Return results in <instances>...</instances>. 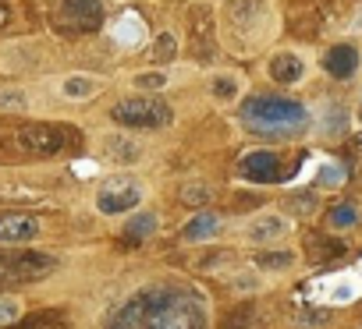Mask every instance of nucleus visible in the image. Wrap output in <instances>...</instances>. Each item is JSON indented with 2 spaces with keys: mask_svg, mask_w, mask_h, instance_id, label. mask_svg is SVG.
<instances>
[{
  "mask_svg": "<svg viewBox=\"0 0 362 329\" xmlns=\"http://www.w3.org/2000/svg\"><path fill=\"white\" fill-rule=\"evenodd\" d=\"M103 145H107V156L114 163H139L142 159V145L135 138H128V135H111Z\"/></svg>",
  "mask_w": 362,
  "mask_h": 329,
  "instance_id": "obj_19",
  "label": "nucleus"
},
{
  "mask_svg": "<svg viewBox=\"0 0 362 329\" xmlns=\"http://www.w3.org/2000/svg\"><path fill=\"white\" fill-rule=\"evenodd\" d=\"M57 269V258L46 251H0V287L36 284Z\"/></svg>",
  "mask_w": 362,
  "mask_h": 329,
  "instance_id": "obj_4",
  "label": "nucleus"
},
{
  "mask_svg": "<svg viewBox=\"0 0 362 329\" xmlns=\"http://www.w3.org/2000/svg\"><path fill=\"white\" fill-rule=\"evenodd\" d=\"M228 258H231V251H221V248H217V251H206V255L199 258V269H217V265H224Z\"/></svg>",
  "mask_w": 362,
  "mask_h": 329,
  "instance_id": "obj_31",
  "label": "nucleus"
},
{
  "mask_svg": "<svg viewBox=\"0 0 362 329\" xmlns=\"http://www.w3.org/2000/svg\"><path fill=\"white\" fill-rule=\"evenodd\" d=\"M323 181L334 184V181H337V167H327V170H323Z\"/></svg>",
  "mask_w": 362,
  "mask_h": 329,
  "instance_id": "obj_32",
  "label": "nucleus"
},
{
  "mask_svg": "<svg viewBox=\"0 0 362 329\" xmlns=\"http://www.w3.org/2000/svg\"><path fill=\"white\" fill-rule=\"evenodd\" d=\"M217 234H221V216H214V212H199V216H192L188 224L181 227V241H185V244L214 241Z\"/></svg>",
  "mask_w": 362,
  "mask_h": 329,
  "instance_id": "obj_15",
  "label": "nucleus"
},
{
  "mask_svg": "<svg viewBox=\"0 0 362 329\" xmlns=\"http://www.w3.org/2000/svg\"><path fill=\"white\" fill-rule=\"evenodd\" d=\"M210 326V305L195 287L185 284H153L125 298L107 329H206Z\"/></svg>",
  "mask_w": 362,
  "mask_h": 329,
  "instance_id": "obj_1",
  "label": "nucleus"
},
{
  "mask_svg": "<svg viewBox=\"0 0 362 329\" xmlns=\"http://www.w3.org/2000/svg\"><path fill=\"white\" fill-rule=\"evenodd\" d=\"M302 248H305V258L313 265H323V262H334V258L344 255V241H337V237H330L323 231H309Z\"/></svg>",
  "mask_w": 362,
  "mask_h": 329,
  "instance_id": "obj_12",
  "label": "nucleus"
},
{
  "mask_svg": "<svg viewBox=\"0 0 362 329\" xmlns=\"http://www.w3.org/2000/svg\"><path fill=\"white\" fill-rule=\"evenodd\" d=\"M210 198H214V191H210V184H206V181H188L181 188V202L192 205V209H206V205H210Z\"/></svg>",
  "mask_w": 362,
  "mask_h": 329,
  "instance_id": "obj_22",
  "label": "nucleus"
},
{
  "mask_svg": "<svg viewBox=\"0 0 362 329\" xmlns=\"http://www.w3.org/2000/svg\"><path fill=\"white\" fill-rule=\"evenodd\" d=\"M135 85H139V89H164V85H167V75H164V71H146V75L135 78Z\"/></svg>",
  "mask_w": 362,
  "mask_h": 329,
  "instance_id": "obj_30",
  "label": "nucleus"
},
{
  "mask_svg": "<svg viewBox=\"0 0 362 329\" xmlns=\"http://www.w3.org/2000/svg\"><path fill=\"white\" fill-rule=\"evenodd\" d=\"M171 117H174V110L160 96H128V99H118L111 106V121L121 124V128H132V131L167 128Z\"/></svg>",
  "mask_w": 362,
  "mask_h": 329,
  "instance_id": "obj_3",
  "label": "nucleus"
},
{
  "mask_svg": "<svg viewBox=\"0 0 362 329\" xmlns=\"http://www.w3.org/2000/svg\"><path fill=\"white\" fill-rule=\"evenodd\" d=\"M68 142H71V131L57 124H18L15 128V145L29 156H57Z\"/></svg>",
  "mask_w": 362,
  "mask_h": 329,
  "instance_id": "obj_6",
  "label": "nucleus"
},
{
  "mask_svg": "<svg viewBox=\"0 0 362 329\" xmlns=\"http://www.w3.org/2000/svg\"><path fill=\"white\" fill-rule=\"evenodd\" d=\"M157 227H160V216L153 212V209H142V212H135L128 224H125L121 241H125V244H142V241H149L153 234H157Z\"/></svg>",
  "mask_w": 362,
  "mask_h": 329,
  "instance_id": "obj_14",
  "label": "nucleus"
},
{
  "mask_svg": "<svg viewBox=\"0 0 362 329\" xmlns=\"http://www.w3.org/2000/svg\"><path fill=\"white\" fill-rule=\"evenodd\" d=\"M39 234H43L39 219L29 216V212H4V216H0V244L18 248V244L36 241Z\"/></svg>",
  "mask_w": 362,
  "mask_h": 329,
  "instance_id": "obj_8",
  "label": "nucleus"
},
{
  "mask_svg": "<svg viewBox=\"0 0 362 329\" xmlns=\"http://www.w3.org/2000/svg\"><path fill=\"white\" fill-rule=\"evenodd\" d=\"M4 329H68V315L64 312H36V315L18 319Z\"/></svg>",
  "mask_w": 362,
  "mask_h": 329,
  "instance_id": "obj_20",
  "label": "nucleus"
},
{
  "mask_svg": "<svg viewBox=\"0 0 362 329\" xmlns=\"http://www.w3.org/2000/svg\"><path fill=\"white\" fill-rule=\"evenodd\" d=\"M22 106H29L22 89H0V110H22Z\"/></svg>",
  "mask_w": 362,
  "mask_h": 329,
  "instance_id": "obj_27",
  "label": "nucleus"
},
{
  "mask_svg": "<svg viewBox=\"0 0 362 329\" xmlns=\"http://www.w3.org/2000/svg\"><path fill=\"white\" fill-rule=\"evenodd\" d=\"M238 170H242L245 181H256V184H274V181L284 177V174H281V156H277V152H267V149L249 152V156L242 159Z\"/></svg>",
  "mask_w": 362,
  "mask_h": 329,
  "instance_id": "obj_11",
  "label": "nucleus"
},
{
  "mask_svg": "<svg viewBox=\"0 0 362 329\" xmlns=\"http://www.w3.org/2000/svg\"><path fill=\"white\" fill-rule=\"evenodd\" d=\"M18 315H22V301L11 298V294H0V329L18 322Z\"/></svg>",
  "mask_w": 362,
  "mask_h": 329,
  "instance_id": "obj_24",
  "label": "nucleus"
},
{
  "mask_svg": "<svg viewBox=\"0 0 362 329\" xmlns=\"http://www.w3.org/2000/svg\"><path fill=\"white\" fill-rule=\"evenodd\" d=\"M252 326V308L249 305H242V308H235L228 319H224V326L221 329H249Z\"/></svg>",
  "mask_w": 362,
  "mask_h": 329,
  "instance_id": "obj_26",
  "label": "nucleus"
},
{
  "mask_svg": "<svg viewBox=\"0 0 362 329\" xmlns=\"http://www.w3.org/2000/svg\"><path fill=\"white\" fill-rule=\"evenodd\" d=\"M288 231H291V224L281 212H260V216H252L245 224V237L252 244H277V241H284Z\"/></svg>",
  "mask_w": 362,
  "mask_h": 329,
  "instance_id": "obj_10",
  "label": "nucleus"
},
{
  "mask_svg": "<svg viewBox=\"0 0 362 329\" xmlns=\"http://www.w3.org/2000/svg\"><path fill=\"white\" fill-rule=\"evenodd\" d=\"M142 202V184L132 181V177H114L99 188L96 195V209L103 216H121V212H132L135 205Z\"/></svg>",
  "mask_w": 362,
  "mask_h": 329,
  "instance_id": "obj_7",
  "label": "nucleus"
},
{
  "mask_svg": "<svg viewBox=\"0 0 362 329\" xmlns=\"http://www.w3.org/2000/svg\"><path fill=\"white\" fill-rule=\"evenodd\" d=\"M188 25H192V53H195V61H214V53H217V39H214V15L210 8H195L188 15Z\"/></svg>",
  "mask_w": 362,
  "mask_h": 329,
  "instance_id": "obj_9",
  "label": "nucleus"
},
{
  "mask_svg": "<svg viewBox=\"0 0 362 329\" xmlns=\"http://www.w3.org/2000/svg\"><path fill=\"white\" fill-rule=\"evenodd\" d=\"M309 121L305 106L298 99H284V96H270V92H260V96H249L242 103V124L252 128L256 135H274V138H284V135H295L302 131Z\"/></svg>",
  "mask_w": 362,
  "mask_h": 329,
  "instance_id": "obj_2",
  "label": "nucleus"
},
{
  "mask_svg": "<svg viewBox=\"0 0 362 329\" xmlns=\"http://www.w3.org/2000/svg\"><path fill=\"white\" fill-rule=\"evenodd\" d=\"M302 71H305V64L298 61V53H274V57H270V78H274L277 85L298 82Z\"/></svg>",
  "mask_w": 362,
  "mask_h": 329,
  "instance_id": "obj_16",
  "label": "nucleus"
},
{
  "mask_svg": "<svg viewBox=\"0 0 362 329\" xmlns=\"http://www.w3.org/2000/svg\"><path fill=\"white\" fill-rule=\"evenodd\" d=\"M103 25V4L99 0H61L54 11V29L64 36H85Z\"/></svg>",
  "mask_w": 362,
  "mask_h": 329,
  "instance_id": "obj_5",
  "label": "nucleus"
},
{
  "mask_svg": "<svg viewBox=\"0 0 362 329\" xmlns=\"http://www.w3.org/2000/svg\"><path fill=\"white\" fill-rule=\"evenodd\" d=\"M231 287L235 291H260V277H256V269L252 272H231Z\"/></svg>",
  "mask_w": 362,
  "mask_h": 329,
  "instance_id": "obj_29",
  "label": "nucleus"
},
{
  "mask_svg": "<svg viewBox=\"0 0 362 329\" xmlns=\"http://www.w3.org/2000/svg\"><path fill=\"white\" fill-rule=\"evenodd\" d=\"M295 265V251L288 248H267V251H256L252 269H263V272H288Z\"/></svg>",
  "mask_w": 362,
  "mask_h": 329,
  "instance_id": "obj_18",
  "label": "nucleus"
},
{
  "mask_svg": "<svg viewBox=\"0 0 362 329\" xmlns=\"http://www.w3.org/2000/svg\"><path fill=\"white\" fill-rule=\"evenodd\" d=\"M323 68H327V75L330 78H351L355 71H358V50L355 46H348V43H341V46H330L327 50V57H323Z\"/></svg>",
  "mask_w": 362,
  "mask_h": 329,
  "instance_id": "obj_13",
  "label": "nucleus"
},
{
  "mask_svg": "<svg viewBox=\"0 0 362 329\" xmlns=\"http://www.w3.org/2000/svg\"><path fill=\"white\" fill-rule=\"evenodd\" d=\"M358 219V212L351 209V205H337V209H330V227H351Z\"/></svg>",
  "mask_w": 362,
  "mask_h": 329,
  "instance_id": "obj_28",
  "label": "nucleus"
},
{
  "mask_svg": "<svg viewBox=\"0 0 362 329\" xmlns=\"http://www.w3.org/2000/svg\"><path fill=\"white\" fill-rule=\"evenodd\" d=\"M99 78L96 75H68L64 82H61V96L64 99H71V103H82V99H92L96 92H99Z\"/></svg>",
  "mask_w": 362,
  "mask_h": 329,
  "instance_id": "obj_17",
  "label": "nucleus"
},
{
  "mask_svg": "<svg viewBox=\"0 0 362 329\" xmlns=\"http://www.w3.org/2000/svg\"><path fill=\"white\" fill-rule=\"evenodd\" d=\"M8 18H11V11H8V8H0V25H8Z\"/></svg>",
  "mask_w": 362,
  "mask_h": 329,
  "instance_id": "obj_33",
  "label": "nucleus"
},
{
  "mask_svg": "<svg viewBox=\"0 0 362 329\" xmlns=\"http://www.w3.org/2000/svg\"><path fill=\"white\" fill-rule=\"evenodd\" d=\"M288 202H291V212H298V216L316 212V195H313V191H298V195H291Z\"/></svg>",
  "mask_w": 362,
  "mask_h": 329,
  "instance_id": "obj_25",
  "label": "nucleus"
},
{
  "mask_svg": "<svg viewBox=\"0 0 362 329\" xmlns=\"http://www.w3.org/2000/svg\"><path fill=\"white\" fill-rule=\"evenodd\" d=\"M149 57L157 61V64L174 61V57H178V39H174V32H160L157 43H153V50H149Z\"/></svg>",
  "mask_w": 362,
  "mask_h": 329,
  "instance_id": "obj_23",
  "label": "nucleus"
},
{
  "mask_svg": "<svg viewBox=\"0 0 362 329\" xmlns=\"http://www.w3.org/2000/svg\"><path fill=\"white\" fill-rule=\"evenodd\" d=\"M210 92H214L217 103H231V99H238V92H242V78H238V75H217V78L210 82Z\"/></svg>",
  "mask_w": 362,
  "mask_h": 329,
  "instance_id": "obj_21",
  "label": "nucleus"
}]
</instances>
